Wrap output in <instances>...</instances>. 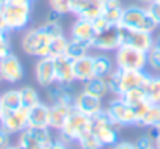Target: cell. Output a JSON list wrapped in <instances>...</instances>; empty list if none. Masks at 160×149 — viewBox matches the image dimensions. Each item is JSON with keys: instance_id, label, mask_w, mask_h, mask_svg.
I'll return each mask as SVG.
<instances>
[{"instance_id": "6da1fadb", "label": "cell", "mask_w": 160, "mask_h": 149, "mask_svg": "<svg viewBox=\"0 0 160 149\" xmlns=\"http://www.w3.org/2000/svg\"><path fill=\"white\" fill-rule=\"evenodd\" d=\"M151 74L144 71H122L115 67L112 74L107 77V83L110 88V93L116 96H122L126 91L133 90V88H143L146 87Z\"/></svg>"}, {"instance_id": "7a4b0ae2", "label": "cell", "mask_w": 160, "mask_h": 149, "mask_svg": "<svg viewBox=\"0 0 160 149\" xmlns=\"http://www.w3.org/2000/svg\"><path fill=\"white\" fill-rule=\"evenodd\" d=\"M32 2L33 0H8L7 5H3L8 33L22 32L28 27L32 21Z\"/></svg>"}, {"instance_id": "3957f363", "label": "cell", "mask_w": 160, "mask_h": 149, "mask_svg": "<svg viewBox=\"0 0 160 149\" xmlns=\"http://www.w3.org/2000/svg\"><path fill=\"white\" fill-rule=\"evenodd\" d=\"M88 132H91V118L80 113L78 110H75L72 107L68 119L64 121L63 127L58 130V138L63 140L66 144L69 143H77L83 135H87Z\"/></svg>"}, {"instance_id": "277c9868", "label": "cell", "mask_w": 160, "mask_h": 149, "mask_svg": "<svg viewBox=\"0 0 160 149\" xmlns=\"http://www.w3.org/2000/svg\"><path fill=\"white\" fill-rule=\"evenodd\" d=\"M50 41H52V38L39 25V27L25 30V33L22 35V39H21V49L24 53H27L30 57H36V58L49 57Z\"/></svg>"}, {"instance_id": "5b68a950", "label": "cell", "mask_w": 160, "mask_h": 149, "mask_svg": "<svg viewBox=\"0 0 160 149\" xmlns=\"http://www.w3.org/2000/svg\"><path fill=\"white\" fill-rule=\"evenodd\" d=\"M119 27L130 28V30L149 32V33H154V30L158 28L157 24L152 21V17H151L148 8H146V7H140V5L124 7Z\"/></svg>"}, {"instance_id": "8992f818", "label": "cell", "mask_w": 160, "mask_h": 149, "mask_svg": "<svg viewBox=\"0 0 160 149\" xmlns=\"http://www.w3.org/2000/svg\"><path fill=\"white\" fill-rule=\"evenodd\" d=\"M91 132L98 137L104 147H112L119 141V126L112 121L105 110L91 116Z\"/></svg>"}, {"instance_id": "52a82bcc", "label": "cell", "mask_w": 160, "mask_h": 149, "mask_svg": "<svg viewBox=\"0 0 160 149\" xmlns=\"http://www.w3.org/2000/svg\"><path fill=\"white\" fill-rule=\"evenodd\" d=\"M115 63L122 71H144L148 67V53L122 44L115 52Z\"/></svg>"}, {"instance_id": "ba28073f", "label": "cell", "mask_w": 160, "mask_h": 149, "mask_svg": "<svg viewBox=\"0 0 160 149\" xmlns=\"http://www.w3.org/2000/svg\"><path fill=\"white\" fill-rule=\"evenodd\" d=\"M52 141L53 137L49 132V127H27L19 133L18 146L19 149H47Z\"/></svg>"}, {"instance_id": "9c48e42d", "label": "cell", "mask_w": 160, "mask_h": 149, "mask_svg": "<svg viewBox=\"0 0 160 149\" xmlns=\"http://www.w3.org/2000/svg\"><path fill=\"white\" fill-rule=\"evenodd\" d=\"M105 112L112 118V121L116 122L119 127L137 126V116H135L133 108L129 104H126L122 101V97H119V96L108 104V107H107Z\"/></svg>"}, {"instance_id": "30bf717a", "label": "cell", "mask_w": 160, "mask_h": 149, "mask_svg": "<svg viewBox=\"0 0 160 149\" xmlns=\"http://www.w3.org/2000/svg\"><path fill=\"white\" fill-rule=\"evenodd\" d=\"M119 46H122L119 25H110L108 28L96 33L91 42V47L101 52H116Z\"/></svg>"}, {"instance_id": "8fae6325", "label": "cell", "mask_w": 160, "mask_h": 149, "mask_svg": "<svg viewBox=\"0 0 160 149\" xmlns=\"http://www.w3.org/2000/svg\"><path fill=\"white\" fill-rule=\"evenodd\" d=\"M0 76H2L3 82H8V83H18L24 79L25 76L24 64L18 55L11 52L10 55L0 60Z\"/></svg>"}, {"instance_id": "7c38bea8", "label": "cell", "mask_w": 160, "mask_h": 149, "mask_svg": "<svg viewBox=\"0 0 160 149\" xmlns=\"http://www.w3.org/2000/svg\"><path fill=\"white\" fill-rule=\"evenodd\" d=\"M0 127L5 129L8 133H21L28 127V108L19 107L13 112H5L0 119Z\"/></svg>"}, {"instance_id": "4fadbf2b", "label": "cell", "mask_w": 160, "mask_h": 149, "mask_svg": "<svg viewBox=\"0 0 160 149\" xmlns=\"http://www.w3.org/2000/svg\"><path fill=\"white\" fill-rule=\"evenodd\" d=\"M104 0H71V14L93 21L102 16Z\"/></svg>"}, {"instance_id": "5bb4252c", "label": "cell", "mask_w": 160, "mask_h": 149, "mask_svg": "<svg viewBox=\"0 0 160 149\" xmlns=\"http://www.w3.org/2000/svg\"><path fill=\"white\" fill-rule=\"evenodd\" d=\"M121 28V39L122 44L135 47L138 50L148 52L152 46H154V36L149 32H141V30H130V28Z\"/></svg>"}, {"instance_id": "9a60e30c", "label": "cell", "mask_w": 160, "mask_h": 149, "mask_svg": "<svg viewBox=\"0 0 160 149\" xmlns=\"http://www.w3.org/2000/svg\"><path fill=\"white\" fill-rule=\"evenodd\" d=\"M35 79L42 88H47L52 83H55V64L52 57L38 58L35 64Z\"/></svg>"}, {"instance_id": "2e32d148", "label": "cell", "mask_w": 160, "mask_h": 149, "mask_svg": "<svg viewBox=\"0 0 160 149\" xmlns=\"http://www.w3.org/2000/svg\"><path fill=\"white\" fill-rule=\"evenodd\" d=\"M74 108L78 110L80 113H83L87 116H94L101 112H104V107H102V99H98L88 93H85L83 90L75 94V99H74Z\"/></svg>"}, {"instance_id": "e0dca14e", "label": "cell", "mask_w": 160, "mask_h": 149, "mask_svg": "<svg viewBox=\"0 0 160 149\" xmlns=\"http://www.w3.org/2000/svg\"><path fill=\"white\" fill-rule=\"evenodd\" d=\"M72 85H61L58 82L47 87V99L50 104H63L68 107H74L75 94L72 93Z\"/></svg>"}, {"instance_id": "ac0fdd59", "label": "cell", "mask_w": 160, "mask_h": 149, "mask_svg": "<svg viewBox=\"0 0 160 149\" xmlns=\"http://www.w3.org/2000/svg\"><path fill=\"white\" fill-rule=\"evenodd\" d=\"M94 36H96V32L93 28L91 21H88V19L77 17L74 21V24L71 25V39L80 41V42H83V44L91 47Z\"/></svg>"}, {"instance_id": "d6986e66", "label": "cell", "mask_w": 160, "mask_h": 149, "mask_svg": "<svg viewBox=\"0 0 160 149\" xmlns=\"http://www.w3.org/2000/svg\"><path fill=\"white\" fill-rule=\"evenodd\" d=\"M72 69H74V79L78 82H87L93 77H96L94 74V60L93 55L87 53L80 58L72 60Z\"/></svg>"}, {"instance_id": "ffe728a7", "label": "cell", "mask_w": 160, "mask_h": 149, "mask_svg": "<svg viewBox=\"0 0 160 149\" xmlns=\"http://www.w3.org/2000/svg\"><path fill=\"white\" fill-rule=\"evenodd\" d=\"M55 64V82L61 85H72L74 79V69H72V60L68 55H60L53 58Z\"/></svg>"}, {"instance_id": "44dd1931", "label": "cell", "mask_w": 160, "mask_h": 149, "mask_svg": "<svg viewBox=\"0 0 160 149\" xmlns=\"http://www.w3.org/2000/svg\"><path fill=\"white\" fill-rule=\"evenodd\" d=\"M28 127H49V105L44 102H38L36 105L28 108Z\"/></svg>"}, {"instance_id": "7402d4cb", "label": "cell", "mask_w": 160, "mask_h": 149, "mask_svg": "<svg viewBox=\"0 0 160 149\" xmlns=\"http://www.w3.org/2000/svg\"><path fill=\"white\" fill-rule=\"evenodd\" d=\"M72 107L63 105V104H50L49 105V129L60 130L68 119Z\"/></svg>"}, {"instance_id": "603a6c76", "label": "cell", "mask_w": 160, "mask_h": 149, "mask_svg": "<svg viewBox=\"0 0 160 149\" xmlns=\"http://www.w3.org/2000/svg\"><path fill=\"white\" fill-rule=\"evenodd\" d=\"M124 7L121 0H104V11L102 16L108 21L110 25H119L122 17Z\"/></svg>"}, {"instance_id": "cb8c5ba5", "label": "cell", "mask_w": 160, "mask_h": 149, "mask_svg": "<svg viewBox=\"0 0 160 149\" xmlns=\"http://www.w3.org/2000/svg\"><path fill=\"white\" fill-rule=\"evenodd\" d=\"M83 91L98 97V99H104L108 93H110V88H108V83H107V79L105 77H93L90 80H87L83 83Z\"/></svg>"}, {"instance_id": "d4e9b609", "label": "cell", "mask_w": 160, "mask_h": 149, "mask_svg": "<svg viewBox=\"0 0 160 149\" xmlns=\"http://www.w3.org/2000/svg\"><path fill=\"white\" fill-rule=\"evenodd\" d=\"M93 60H94V74L98 77H105L107 79L112 74V71L115 69L113 61L107 55H93Z\"/></svg>"}, {"instance_id": "484cf974", "label": "cell", "mask_w": 160, "mask_h": 149, "mask_svg": "<svg viewBox=\"0 0 160 149\" xmlns=\"http://www.w3.org/2000/svg\"><path fill=\"white\" fill-rule=\"evenodd\" d=\"M146 99L149 104H160V76H151L144 87Z\"/></svg>"}, {"instance_id": "4316f807", "label": "cell", "mask_w": 160, "mask_h": 149, "mask_svg": "<svg viewBox=\"0 0 160 149\" xmlns=\"http://www.w3.org/2000/svg\"><path fill=\"white\" fill-rule=\"evenodd\" d=\"M0 101H2V105H3V113L5 112H13V110L22 107L19 90H8V91H5L2 96H0Z\"/></svg>"}, {"instance_id": "83f0119b", "label": "cell", "mask_w": 160, "mask_h": 149, "mask_svg": "<svg viewBox=\"0 0 160 149\" xmlns=\"http://www.w3.org/2000/svg\"><path fill=\"white\" fill-rule=\"evenodd\" d=\"M158 121H160V104H151L138 126H141V127H152L154 129L158 124Z\"/></svg>"}, {"instance_id": "f1b7e54d", "label": "cell", "mask_w": 160, "mask_h": 149, "mask_svg": "<svg viewBox=\"0 0 160 149\" xmlns=\"http://www.w3.org/2000/svg\"><path fill=\"white\" fill-rule=\"evenodd\" d=\"M91 47L80 42V41H75V39H71L69 38V42H68V49H66V55L71 58V60H75V58H80L88 53Z\"/></svg>"}, {"instance_id": "f546056e", "label": "cell", "mask_w": 160, "mask_h": 149, "mask_svg": "<svg viewBox=\"0 0 160 149\" xmlns=\"http://www.w3.org/2000/svg\"><path fill=\"white\" fill-rule=\"evenodd\" d=\"M19 93H21V104L25 108H30V107L36 105L38 102H41L38 91L32 87H24V88L19 90Z\"/></svg>"}, {"instance_id": "4dcf8cb0", "label": "cell", "mask_w": 160, "mask_h": 149, "mask_svg": "<svg viewBox=\"0 0 160 149\" xmlns=\"http://www.w3.org/2000/svg\"><path fill=\"white\" fill-rule=\"evenodd\" d=\"M119 97H122V101H124L126 104H129L130 107H135V105H138V104L148 101V99H146V93H144L143 88L129 90V91H126V93H124L122 96H119Z\"/></svg>"}, {"instance_id": "1f68e13d", "label": "cell", "mask_w": 160, "mask_h": 149, "mask_svg": "<svg viewBox=\"0 0 160 149\" xmlns=\"http://www.w3.org/2000/svg\"><path fill=\"white\" fill-rule=\"evenodd\" d=\"M68 42H69V39L64 35L58 36V38H53L50 41V53H49V57L55 58V57H60V55H66Z\"/></svg>"}, {"instance_id": "d6a6232c", "label": "cell", "mask_w": 160, "mask_h": 149, "mask_svg": "<svg viewBox=\"0 0 160 149\" xmlns=\"http://www.w3.org/2000/svg\"><path fill=\"white\" fill-rule=\"evenodd\" d=\"M77 143H78L80 149H104L102 143L98 140V137L93 132H88L87 135H83Z\"/></svg>"}, {"instance_id": "836d02e7", "label": "cell", "mask_w": 160, "mask_h": 149, "mask_svg": "<svg viewBox=\"0 0 160 149\" xmlns=\"http://www.w3.org/2000/svg\"><path fill=\"white\" fill-rule=\"evenodd\" d=\"M49 7L57 16L71 14V0H49Z\"/></svg>"}, {"instance_id": "e575fe53", "label": "cell", "mask_w": 160, "mask_h": 149, "mask_svg": "<svg viewBox=\"0 0 160 149\" xmlns=\"http://www.w3.org/2000/svg\"><path fill=\"white\" fill-rule=\"evenodd\" d=\"M44 30H46V33L53 39V38H58V36H63L64 33H63V27H61V24L57 21V19H50V21H47V22H44L42 25H41Z\"/></svg>"}, {"instance_id": "d590c367", "label": "cell", "mask_w": 160, "mask_h": 149, "mask_svg": "<svg viewBox=\"0 0 160 149\" xmlns=\"http://www.w3.org/2000/svg\"><path fill=\"white\" fill-rule=\"evenodd\" d=\"M146 53H148V66L152 71L160 72V49L157 46H152Z\"/></svg>"}, {"instance_id": "8d00e7d4", "label": "cell", "mask_w": 160, "mask_h": 149, "mask_svg": "<svg viewBox=\"0 0 160 149\" xmlns=\"http://www.w3.org/2000/svg\"><path fill=\"white\" fill-rule=\"evenodd\" d=\"M146 8H148V11H149L152 21L157 24V27H160V3L157 2V0H152L151 3L146 5Z\"/></svg>"}, {"instance_id": "74e56055", "label": "cell", "mask_w": 160, "mask_h": 149, "mask_svg": "<svg viewBox=\"0 0 160 149\" xmlns=\"http://www.w3.org/2000/svg\"><path fill=\"white\" fill-rule=\"evenodd\" d=\"M135 146H137V149H154V147H155V143H154L152 135L149 133V135L140 137V138L135 141Z\"/></svg>"}, {"instance_id": "f35d334b", "label": "cell", "mask_w": 160, "mask_h": 149, "mask_svg": "<svg viewBox=\"0 0 160 149\" xmlns=\"http://www.w3.org/2000/svg\"><path fill=\"white\" fill-rule=\"evenodd\" d=\"M10 53H11V41H10L8 33H7L5 36L0 38V60L5 58V57L10 55Z\"/></svg>"}, {"instance_id": "ab89813d", "label": "cell", "mask_w": 160, "mask_h": 149, "mask_svg": "<svg viewBox=\"0 0 160 149\" xmlns=\"http://www.w3.org/2000/svg\"><path fill=\"white\" fill-rule=\"evenodd\" d=\"M91 24H93V28H94V32H96V33H99V32H102V30H105V28H108V27H110L108 21H107L104 16H99V17L93 19V21H91Z\"/></svg>"}, {"instance_id": "60d3db41", "label": "cell", "mask_w": 160, "mask_h": 149, "mask_svg": "<svg viewBox=\"0 0 160 149\" xmlns=\"http://www.w3.org/2000/svg\"><path fill=\"white\" fill-rule=\"evenodd\" d=\"M10 137L11 133H8L5 129L0 127V149H5L7 146H10Z\"/></svg>"}, {"instance_id": "b9f144b4", "label": "cell", "mask_w": 160, "mask_h": 149, "mask_svg": "<svg viewBox=\"0 0 160 149\" xmlns=\"http://www.w3.org/2000/svg\"><path fill=\"white\" fill-rule=\"evenodd\" d=\"M112 149H137L135 143H130V141H118L116 144L112 146Z\"/></svg>"}, {"instance_id": "7bdbcfd3", "label": "cell", "mask_w": 160, "mask_h": 149, "mask_svg": "<svg viewBox=\"0 0 160 149\" xmlns=\"http://www.w3.org/2000/svg\"><path fill=\"white\" fill-rule=\"evenodd\" d=\"M47 149H69V147H68V144H66L63 140H60V138H58V140H53Z\"/></svg>"}, {"instance_id": "ee69618b", "label": "cell", "mask_w": 160, "mask_h": 149, "mask_svg": "<svg viewBox=\"0 0 160 149\" xmlns=\"http://www.w3.org/2000/svg\"><path fill=\"white\" fill-rule=\"evenodd\" d=\"M152 138H154V143H155V149H160V129H154L151 132Z\"/></svg>"}, {"instance_id": "f6af8a7d", "label": "cell", "mask_w": 160, "mask_h": 149, "mask_svg": "<svg viewBox=\"0 0 160 149\" xmlns=\"http://www.w3.org/2000/svg\"><path fill=\"white\" fill-rule=\"evenodd\" d=\"M0 30H7V22H5V14H3V8H0Z\"/></svg>"}, {"instance_id": "bcb514c9", "label": "cell", "mask_w": 160, "mask_h": 149, "mask_svg": "<svg viewBox=\"0 0 160 149\" xmlns=\"http://www.w3.org/2000/svg\"><path fill=\"white\" fill-rule=\"evenodd\" d=\"M154 46H157V47L160 49V35H158L157 38H154Z\"/></svg>"}, {"instance_id": "7dc6e473", "label": "cell", "mask_w": 160, "mask_h": 149, "mask_svg": "<svg viewBox=\"0 0 160 149\" xmlns=\"http://www.w3.org/2000/svg\"><path fill=\"white\" fill-rule=\"evenodd\" d=\"M3 116V105H2V101H0V119Z\"/></svg>"}, {"instance_id": "c3c4849f", "label": "cell", "mask_w": 160, "mask_h": 149, "mask_svg": "<svg viewBox=\"0 0 160 149\" xmlns=\"http://www.w3.org/2000/svg\"><path fill=\"white\" fill-rule=\"evenodd\" d=\"M5 149H19V146L16 144V146H13V144H10V146H7Z\"/></svg>"}, {"instance_id": "681fc988", "label": "cell", "mask_w": 160, "mask_h": 149, "mask_svg": "<svg viewBox=\"0 0 160 149\" xmlns=\"http://www.w3.org/2000/svg\"><path fill=\"white\" fill-rule=\"evenodd\" d=\"M8 0H0V8H3V5H7Z\"/></svg>"}, {"instance_id": "f907efd6", "label": "cell", "mask_w": 160, "mask_h": 149, "mask_svg": "<svg viewBox=\"0 0 160 149\" xmlns=\"http://www.w3.org/2000/svg\"><path fill=\"white\" fill-rule=\"evenodd\" d=\"M154 129H160V121H158V124H157V126H155Z\"/></svg>"}, {"instance_id": "816d5d0a", "label": "cell", "mask_w": 160, "mask_h": 149, "mask_svg": "<svg viewBox=\"0 0 160 149\" xmlns=\"http://www.w3.org/2000/svg\"><path fill=\"white\" fill-rule=\"evenodd\" d=\"M2 82H3V80H2V76H0V83H2Z\"/></svg>"}, {"instance_id": "f5cc1de1", "label": "cell", "mask_w": 160, "mask_h": 149, "mask_svg": "<svg viewBox=\"0 0 160 149\" xmlns=\"http://www.w3.org/2000/svg\"><path fill=\"white\" fill-rule=\"evenodd\" d=\"M157 2H158V3H160V0H157Z\"/></svg>"}, {"instance_id": "db71d44e", "label": "cell", "mask_w": 160, "mask_h": 149, "mask_svg": "<svg viewBox=\"0 0 160 149\" xmlns=\"http://www.w3.org/2000/svg\"><path fill=\"white\" fill-rule=\"evenodd\" d=\"M154 149H155V147H154Z\"/></svg>"}]
</instances>
